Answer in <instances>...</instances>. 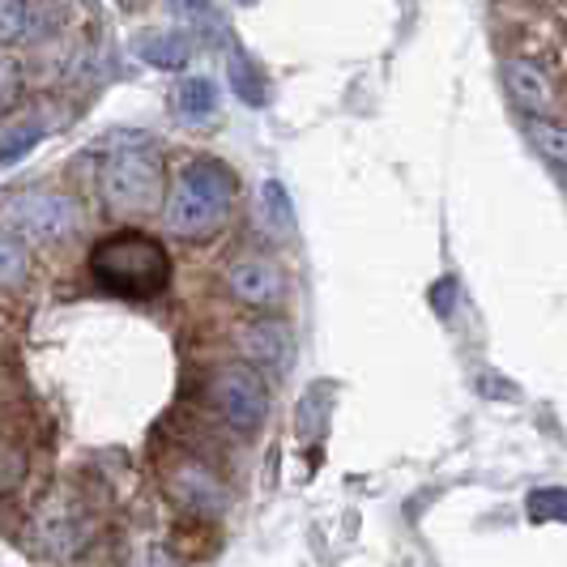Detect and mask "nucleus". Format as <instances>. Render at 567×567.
I'll list each match as a JSON object with an SVG mask.
<instances>
[{"instance_id": "obj_1", "label": "nucleus", "mask_w": 567, "mask_h": 567, "mask_svg": "<svg viewBox=\"0 0 567 567\" xmlns=\"http://www.w3.org/2000/svg\"><path fill=\"white\" fill-rule=\"evenodd\" d=\"M90 278L115 299H158L171 286V256L163 239L145 230H115L90 248Z\"/></svg>"}, {"instance_id": "obj_2", "label": "nucleus", "mask_w": 567, "mask_h": 567, "mask_svg": "<svg viewBox=\"0 0 567 567\" xmlns=\"http://www.w3.org/2000/svg\"><path fill=\"white\" fill-rule=\"evenodd\" d=\"M85 227L78 197L60 188H18L0 200V230L22 244H69Z\"/></svg>"}, {"instance_id": "obj_3", "label": "nucleus", "mask_w": 567, "mask_h": 567, "mask_svg": "<svg viewBox=\"0 0 567 567\" xmlns=\"http://www.w3.org/2000/svg\"><path fill=\"white\" fill-rule=\"evenodd\" d=\"M99 197L115 218L158 214L167 197V171L150 150H115L99 171Z\"/></svg>"}, {"instance_id": "obj_4", "label": "nucleus", "mask_w": 567, "mask_h": 567, "mask_svg": "<svg viewBox=\"0 0 567 567\" xmlns=\"http://www.w3.org/2000/svg\"><path fill=\"white\" fill-rule=\"evenodd\" d=\"M200 398L214 410V419L235 431V435H252L256 426L269 419V389L265 375L248 363H218L209 368Z\"/></svg>"}, {"instance_id": "obj_5", "label": "nucleus", "mask_w": 567, "mask_h": 567, "mask_svg": "<svg viewBox=\"0 0 567 567\" xmlns=\"http://www.w3.org/2000/svg\"><path fill=\"white\" fill-rule=\"evenodd\" d=\"M499 82L508 90L512 107L525 112L529 120H550V112H559V82L542 69L538 60L508 56L499 64Z\"/></svg>"}, {"instance_id": "obj_6", "label": "nucleus", "mask_w": 567, "mask_h": 567, "mask_svg": "<svg viewBox=\"0 0 567 567\" xmlns=\"http://www.w3.org/2000/svg\"><path fill=\"white\" fill-rule=\"evenodd\" d=\"M167 491L175 495V504H184L188 512H200V516H214L227 504V486L223 478L197 461V456H179L167 474Z\"/></svg>"}, {"instance_id": "obj_7", "label": "nucleus", "mask_w": 567, "mask_h": 567, "mask_svg": "<svg viewBox=\"0 0 567 567\" xmlns=\"http://www.w3.org/2000/svg\"><path fill=\"white\" fill-rule=\"evenodd\" d=\"M223 223H227V209L209 205L205 197H197L193 188H184V184L175 179V188L167 193V209H163L167 235L197 244V239H209L214 230H223Z\"/></svg>"}, {"instance_id": "obj_8", "label": "nucleus", "mask_w": 567, "mask_h": 567, "mask_svg": "<svg viewBox=\"0 0 567 567\" xmlns=\"http://www.w3.org/2000/svg\"><path fill=\"white\" fill-rule=\"evenodd\" d=\"M223 282H227L230 295H235L239 303H248V308H274V303H282V295H286L282 269H278L274 260H265V256H239L235 265H227Z\"/></svg>"}, {"instance_id": "obj_9", "label": "nucleus", "mask_w": 567, "mask_h": 567, "mask_svg": "<svg viewBox=\"0 0 567 567\" xmlns=\"http://www.w3.org/2000/svg\"><path fill=\"white\" fill-rule=\"evenodd\" d=\"M235 346H239V354L248 363L265 371H286L290 359H295V338H290V329H286L282 320H252V324H244Z\"/></svg>"}, {"instance_id": "obj_10", "label": "nucleus", "mask_w": 567, "mask_h": 567, "mask_svg": "<svg viewBox=\"0 0 567 567\" xmlns=\"http://www.w3.org/2000/svg\"><path fill=\"white\" fill-rule=\"evenodd\" d=\"M179 184L184 188H193L197 197H205L209 205H218V209H227L230 214V200L239 193V179H235V171L227 163H218V158H197V163H188L184 175H179Z\"/></svg>"}, {"instance_id": "obj_11", "label": "nucleus", "mask_w": 567, "mask_h": 567, "mask_svg": "<svg viewBox=\"0 0 567 567\" xmlns=\"http://www.w3.org/2000/svg\"><path fill=\"white\" fill-rule=\"evenodd\" d=\"M171 107L184 124H205L218 115V90L209 78H184L171 90Z\"/></svg>"}, {"instance_id": "obj_12", "label": "nucleus", "mask_w": 567, "mask_h": 567, "mask_svg": "<svg viewBox=\"0 0 567 567\" xmlns=\"http://www.w3.org/2000/svg\"><path fill=\"white\" fill-rule=\"evenodd\" d=\"M137 48H142V56L154 64V69H179V64H188L193 56V48H188V39L184 34H175V30H150L137 39Z\"/></svg>"}, {"instance_id": "obj_13", "label": "nucleus", "mask_w": 567, "mask_h": 567, "mask_svg": "<svg viewBox=\"0 0 567 567\" xmlns=\"http://www.w3.org/2000/svg\"><path fill=\"white\" fill-rule=\"evenodd\" d=\"M30 278V248L22 239H13L9 230H0V290H18Z\"/></svg>"}, {"instance_id": "obj_14", "label": "nucleus", "mask_w": 567, "mask_h": 567, "mask_svg": "<svg viewBox=\"0 0 567 567\" xmlns=\"http://www.w3.org/2000/svg\"><path fill=\"white\" fill-rule=\"evenodd\" d=\"M34 9L30 0H0V48H13L30 34Z\"/></svg>"}, {"instance_id": "obj_15", "label": "nucleus", "mask_w": 567, "mask_h": 567, "mask_svg": "<svg viewBox=\"0 0 567 567\" xmlns=\"http://www.w3.org/2000/svg\"><path fill=\"white\" fill-rule=\"evenodd\" d=\"M529 142L538 145V154L546 163L564 167V150H567L564 120H529Z\"/></svg>"}, {"instance_id": "obj_16", "label": "nucleus", "mask_w": 567, "mask_h": 567, "mask_svg": "<svg viewBox=\"0 0 567 567\" xmlns=\"http://www.w3.org/2000/svg\"><path fill=\"white\" fill-rule=\"evenodd\" d=\"M39 133H43V128H39L34 120H30V124H27V120H18L13 128H4V133H0V163H9V158H18V154H22L27 145L39 142Z\"/></svg>"}, {"instance_id": "obj_17", "label": "nucleus", "mask_w": 567, "mask_h": 567, "mask_svg": "<svg viewBox=\"0 0 567 567\" xmlns=\"http://www.w3.org/2000/svg\"><path fill=\"white\" fill-rule=\"evenodd\" d=\"M230 82H235V90L248 99V103H265V82L256 78V69L248 64L244 56H230Z\"/></svg>"}, {"instance_id": "obj_18", "label": "nucleus", "mask_w": 567, "mask_h": 567, "mask_svg": "<svg viewBox=\"0 0 567 567\" xmlns=\"http://www.w3.org/2000/svg\"><path fill=\"white\" fill-rule=\"evenodd\" d=\"M167 4V13L175 22H193V27H205L209 18H214V4L209 0H163Z\"/></svg>"}, {"instance_id": "obj_19", "label": "nucleus", "mask_w": 567, "mask_h": 567, "mask_svg": "<svg viewBox=\"0 0 567 567\" xmlns=\"http://www.w3.org/2000/svg\"><path fill=\"white\" fill-rule=\"evenodd\" d=\"M18 94H22V78H18V64L0 56V115L9 112L13 103H18Z\"/></svg>"}, {"instance_id": "obj_20", "label": "nucleus", "mask_w": 567, "mask_h": 567, "mask_svg": "<svg viewBox=\"0 0 567 567\" xmlns=\"http://www.w3.org/2000/svg\"><path fill=\"white\" fill-rule=\"evenodd\" d=\"M115 4H120V9H142L145 0H115Z\"/></svg>"}, {"instance_id": "obj_21", "label": "nucleus", "mask_w": 567, "mask_h": 567, "mask_svg": "<svg viewBox=\"0 0 567 567\" xmlns=\"http://www.w3.org/2000/svg\"><path fill=\"white\" fill-rule=\"evenodd\" d=\"M244 4H252V0H244Z\"/></svg>"}]
</instances>
